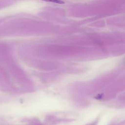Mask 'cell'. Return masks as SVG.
<instances>
[{
  "label": "cell",
  "mask_w": 125,
  "mask_h": 125,
  "mask_svg": "<svg viewBox=\"0 0 125 125\" xmlns=\"http://www.w3.org/2000/svg\"><path fill=\"white\" fill-rule=\"evenodd\" d=\"M42 1H46V2H53L55 3H58V4H64L65 2L62 0H42Z\"/></svg>",
  "instance_id": "cell-1"
}]
</instances>
